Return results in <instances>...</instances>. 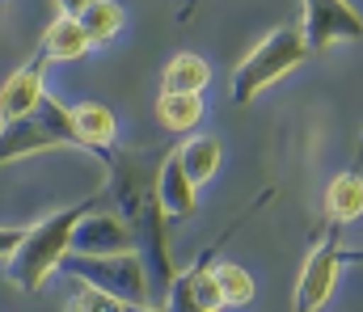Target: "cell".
Returning <instances> with one entry per match:
<instances>
[{
    "instance_id": "12",
    "label": "cell",
    "mask_w": 363,
    "mask_h": 312,
    "mask_svg": "<svg viewBox=\"0 0 363 312\" xmlns=\"http://www.w3.org/2000/svg\"><path fill=\"white\" fill-rule=\"evenodd\" d=\"M321 207H325V224H338V228H342V224H355V219L363 215V173H359V161L325 186Z\"/></svg>"
},
{
    "instance_id": "14",
    "label": "cell",
    "mask_w": 363,
    "mask_h": 312,
    "mask_svg": "<svg viewBox=\"0 0 363 312\" xmlns=\"http://www.w3.org/2000/svg\"><path fill=\"white\" fill-rule=\"evenodd\" d=\"M182 161V169H186V178L194 182V186H207L216 173H220V161H224V144L216 139V135H194V139H186L182 148H174Z\"/></svg>"
},
{
    "instance_id": "4",
    "label": "cell",
    "mask_w": 363,
    "mask_h": 312,
    "mask_svg": "<svg viewBox=\"0 0 363 312\" xmlns=\"http://www.w3.org/2000/svg\"><path fill=\"white\" fill-rule=\"evenodd\" d=\"M51 148H77L72 139V105H64L60 98L43 93V102L30 114L0 122V169L13 161H26L34 152H51Z\"/></svg>"
},
{
    "instance_id": "13",
    "label": "cell",
    "mask_w": 363,
    "mask_h": 312,
    "mask_svg": "<svg viewBox=\"0 0 363 312\" xmlns=\"http://www.w3.org/2000/svg\"><path fill=\"white\" fill-rule=\"evenodd\" d=\"M89 34H85V25H81V17H68V13H60L51 25H47V34H43V55L51 59V64H72V59H85L89 55Z\"/></svg>"
},
{
    "instance_id": "21",
    "label": "cell",
    "mask_w": 363,
    "mask_h": 312,
    "mask_svg": "<svg viewBox=\"0 0 363 312\" xmlns=\"http://www.w3.org/2000/svg\"><path fill=\"white\" fill-rule=\"evenodd\" d=\"M55 4H60V13H68V17H81L93 0H55Z\"/></svg>"
},
{
    "instance_id": "1",
    "label": "cell",
    "mask_w": 363,
    "mask_h": 312,
    "mask_svg": "<svg viewBox=\"0 0 363 312\" xmlns=\"http://www.w3.org/2000/svg\"><path fill=\"white\" fill-rule=\"evenodd\" d=\"M165 152L169 148H161V152H118L114 148L106 156V169H110L106 199L123 215V224H127V232L135 241V253L148 266L157 308L165 304V296H169V287L178 279L174 249H169V215H165L161 195H157V169H161Z\"/></svg>"
},
{
    "instance_id": "22",
    "label": "cell",
    "mask_w": 363,
    "mask_h": 312,
    "mask_svg": "<svg viewBox=\"0 0 363 312\" xmlns=\"http://www.w3.org/2000/svg\"><path fill=\"white\" fill-rule=\"evenodd\" d=\"M347 262H351V266H363V249H342V266H347Z\"/></svg>"
},
{
    "instance_id": "17",
    "label": "cell",
    "mask_w": 363,
    "mask_h": 312,
    "mask_svg": "<svg viewBox=\"0 0 363 312\" xmlns=\"http://www.w3.org/2000/svg\"><path fill=\"white\" fill-rule=\"evenodd\" d=\"M211 279H216V291H220V304H224V308H245V304H254V296H258L254 275H250L245 266H237V262L211 266Z\"/></svg>"
},
{
    "instance_id": "19",
    "label": "cell",
    "mask_w": 363,
    "mask_h": 312,
    "mask_svg": "<svg viewBox=\"0 0 363 312\" xmlns=\"http://www.w3.org/2000/svg\"><path fill=\"white\" fill-rule=\"evenodd\" d=\"M165 312H211L199 296H194V287H190V275L178 270V279H174V287H169V296H165Z\"/></svg>"
},
{
    "instance_id": "9",
    "label": "cell",
    "mask_w": 363,
    "mask_h": 312,
    "mask_svg": "<svg viewBox=\"0 0 363 312\" xmlns=\"http://www.w3.org/2000/svg\"><path fill=\"white\" fill-rule=\"evenodd\" d=\"M47 55L43 51H34L4 85H0V122H13V118H21V114H30L34 105L43 102V93H47Z\"/></svg>"
},
{
    "instance_id": "15",
    "label": "cell",
    "mask_w": 363,
    "mask_h": 312,
    "mask_svg": "<svg viewBox=\"0 0 363 312\" xmlns=\"http://www.w3.org/2000/svg\"><path fill=\"white\" fill-rule=\"evenodd\" d=\"M157 122L169 135L194 131L203 122V93H169V89H161L157 93Z\"/></svg>"
},
{
    "instance_id": "8",
    "label": "cell",
    "mask_w": 363,
    "mask_h": 312,
    "mask_svg": "<svg viewBox=\"0 0 363 312\" xmlns=\"http://www.w3.org/2000/svg\"><path fill=\"white\" fill-rule=\"evenodd\" d=\"M127 249H135V241H131V232H127V224H123V215L118 211H85L81 219H77V228H72V253H93V258H101V253H127Z\"/></svg>"
},
{
    "instance_id": "23",
    "label": "cell",
    "mask_w": 363,
    "mask_h": 312,
    "mask_svg": "<svg viewBox=\"0 0 363 312\" xmlns=\"http://www.w3.org/2000/svg\"><path fill=\"white\" fill-rule=\"evenodd\" d=\"M190 8H194V0H186V8H182V17H190Z\"/></svg>"
},
{
    "instance_id": "18",
    "label": "cell",
    "mask_w": 363,
    "mask_h": 312,
    "mask_svg": "<svg viewBox=\"0 0 363 312\" xmlns=\"http://www.w3.org/2000/svg\"><path fill=\"white\" fill-rule=\"evenodd\" d=\"M81 25H85V34H89V42H114L118 34H123V25H127V13H123V4L118 0H93L89 8L81 13Z\"/></svg>"
},
{
    "instance_id": "2",
    "label": "cell",
    "mask_w": 363,
    "mask_h": 312,
    "mask_svg": "<svg viewBox=\"0 0 363 312\" xmlns=\"http://www.w3.org/2000/svg\"><path fill=\"white\" fill-rule=\"evenodd\" d=\"M97 203H101V195H89V199H81V203H72V207L47 215L43 224L26 228L21 245L4 258V275H9V283L21 287V291H30V296L43 291L47 279L60 275V262L72 253V228H77V219H81L85 211H93Z\"/></svg>"
},
{
    "instance_id": "6",
    "label": "cell",
    "mask_w": 363,
    "mask_h": 312,
    "mask_svg": "<svg viewBox=\"0 0 363 312\" xmlns=\"http://www.w3.org/2000/svg\"><path fill=\"white\" fill-rule=\"evenodd\" d=\"M338 270H342V228L338 224H325L317 245L308 249L304 266H300V279H296V312H321L330 304L334 287H338Z\"/></svg>"
},
{
    "instance_id": "5",
    "label": "cell",
    "mask_w": 363,
    "mask_h": 312,
    "mask_svg": "<svg viewBox=\"0 0 363 312\" xmlns=\"http://www.w3.org/2000/svg\"><path fill=\"white\" fill-rule=\"evenodd\" d=\"M60 275H68L72 283H85L97 287L114 300H127V304H152V279H148V266L135 249L127 253H68L60 262Z\"/></svg>"
},
{
    "instance_id": "10",
    "label": "cell",
    "mask_w": 363,
    "mask_h": 312,
    "mask_svg": "<svg viewBox=\"0 0 363 312\" xmlns=\"http://www.w3.org/2000/svg\"><path fill=\"white\" fill-rule=\"evenodd\" d=\"M72 139H77V148H85V152L106 161L118 148V118H114V110L101 102L72 105Z\"/></svg>"
},
{
    "instance_id": "3",
    "label": "cell",
    "mask_w": 363,
    "mask_h": 312,
    "mask_svg": "<svg viewBox=\"0 0 363 312\" xmlns=\"http://www.w3.org/2000/svg\"><path fill=\"white\" fill-rule=\"evenodd\" d=\"M313 51L304 47V34L300 25H279L271 30L237 68H233V102L250 105L262 89H271L274 81H283L291 68H300Z\"/></svg>"
},
{
    "instance_id": "11",
    "label": "cell",
    "mask_w": 363,
    "mask_h": 312,
    "mask_svg": "<svg viewBox=\"0 0 363 312\" xmlns=\"http://www.w3.org/2000/svg\"><path fill=\"white\" fill-rule=\"evenodd\" d=\"M157 195H161V207H165L169 219H186V215H194V207H199V186L186 178V169H182L174 148L165 152V161L157 169Z\"/></svg>"
},
{
    "instance_id": "20",
    "label": "cell",
    "mask_w": 363,
    "mask_h": 312,
    "mask_svg": "<svg viewBox=\"0 0 363 312\" xmlns=\"http://www.w3.org/2000/svg\"><path fill=\"white\" fill-rule=\"evenodd\" d=\"M21 236H26V228H0V258H9L21 245Z\"/></svg>"
},
{
    "instance_id": "7",
    "label": "cell",
    "mask_w": 363,
    "mask_h": 312,
    "mask_svg": "<svg viewBox=\"0 0 363 312\" xmlns=\"http://www.w3.org/2000/svg\"><path fill=\"white\" fill-rule=\"evenodd\" d=\"M304 47L330 51L338 42H359L363 38V17L355 13L351 0H304V21H300Z\"/></svg>"
},
{
    "instance_id": "16",
    "label": "cell",
    "mask_w": 363,
    "mask_h": 312,
    "mask_svg": "<svg viewBox=\"0 0 363 312\" xmlns=\"http://www.w3.org/2000/svg\"><path fill=\"white\" fill-rule=\"evenodd\" d=\"M207 85H211V68L194 51H178L161 72V89H169V93H203Z\"/></svg>"
}]
</instances>
